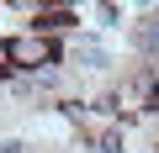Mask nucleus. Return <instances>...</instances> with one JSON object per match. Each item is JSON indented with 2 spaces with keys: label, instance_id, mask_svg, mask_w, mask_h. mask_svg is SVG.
<instances>
[{
  "label": "nucleus",
  "instance_id": "f257e3e1",
  "mask_svg": "<svg viewBox=\"0 0 159 153\" xmlns=\"http://www.w3.org/2000/svg\"><path fill=\"white\" fill-rule=\"evenodd\" d=\"M6 58H11V63H21V69H43V63H53V42H48V37H37V32H21V37H11V42H6Z\"/></svg>",
  "mask_w": 159,
  "mask_h": 153
},
{
  "label": "nucleus",
  "instance_id": "f03ea898",
  "mask_svg": "<svg viewBox=\"0 0 159 153\" xmlns=\"http://www.w3.org/2000/svg\"><path fill=\"white\" fill-rule=\"evenodd\" d=\"M154 74H133V79L117 90V106H127V111H143V106H154Z\"/></svg>",
  "mask_w": 159,
  "mask_h": 153
},
{
  "label": "nucleus",
  "instance_id": "7ed1b4c3",
  "mask_svg": "<svg viewBox=\"0 0 159 153\" xmlns=\"http://www.w3.org/2000/svg\"><path fill=\"white\" fill-rule=\"evenodd\" d=\"M74 53L85 58V69H106V63H111V58H106V48H101L96 37H80V42H74Z\"/></svg>",
  "mask_w": 159,
  "mask_h": 153
},
{
  "label": "nucleus",
  "instance_id": "20e7f679",
  "mask_svg": "<svg viewBox=\"0 0 159 153\" xmlns=\"http://www.w3.org/2000/svg\"><path fill=\"white\" fill-rule=\"evenodd\" d=\"M133 42H138L143 53H159V16H148V21L133 32Z\"/></svg>",
  "mask_w": 159,
  "mask_h": 153
},
{
  "label": "nucleus",
  "instance_id": "39448f33",
  "mask_svg": "<svg viewBox=\"0 0 159 153\" xmlns=\"http://www.w3.org/2000/svg\"><path fill=\"white\" fill-rule=\"evenodd\" d=\"M0 153H27V142H0Z\"/></svg>",
  "mask_w": 159,
  "mask_h": 153
},
{
  "label": "nucleus",
  "instance_id": "423d86ee",
  "mask_svg": "<svg viewBox=\"0 0 159 153\" xmlns=\"http://www.w3.org/2000/svg\"><path fill=\"white\" fill-rule=\"evenodd\" d=\"M0 74H6V63H0Z\"/></svg>",
  "mask_w": 159,
  "mask_h": 153
}]
</instances>
